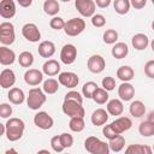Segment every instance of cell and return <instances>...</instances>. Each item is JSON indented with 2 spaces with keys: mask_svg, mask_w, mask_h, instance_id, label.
<instances>
[{
  "mask_svg": "<svg viewBox=\"0 0 154 154\" xmlns=\"http://www.w3.org/2000/svg\"><path fill=\"white\" fill-rule=\"evenodd\" d=\"M6 138L10 142H16L22 138L25 129V123L20 118H10L6 122Z\"/></svg>",
  "mask_w": 154,
  "mask_h": 154,
  "instance_id": "1",
  "label": "cell"
},
{
  "mask_svg": "<svg viewBox=\"0 0 154 154\" xmlns=\"http://www.w3.org/2000/svg\"><path fill=\"white\" fill-rule=\"evenodd\" d=\"M84 148L90 154H108L111 152L108 143L95 136H89L84 141Z\"/></svg>",
  "mask_w": 154,
  "mask_h": 154,
  "instance_id": "2",
  "label": "cell"
},
{
  "mask_svg": "<svg viewBox=\"0 0 154 154\" xmlns=\"http://www.w3.org/2000/svg\"><path fill=\"white\" fill-rule=\"evenodd\" d=\"M46 101H47V96H46V93L43 91V89L35 87L29 90V95L26 97V105L30 109H34V111L38 109L40 107H42L45 105Z\"/></svg>",
  "mask_w": 154,
  "mask_h": 154,
  "instance_id": "3",
  "label": "cell"
},
{
  "mask_svg": "<svg viewBox=\"0 0 154 154\" xmlns=\"http://www.w3.org/2000/svg\"><path fill=\"white\" fill-rule=\"evenodd\" d=\"M85 29V20L82 19V18H71L69 19L66 23H65V26H64V31L67 36H71V37H75V36H78L81 35Z\"/></svg>",
  "mask_w": 154,
  "mask_h": 154,
  "instance_id": "4",
  "label": "cell"
},
{
  "mask_svg": "<svg viewBox=\"0 0 154 154\" xmlns=\"http://www.w3.org/2000/svg\"><path fill=\"white\" fill-rule=\"evenodd\" d=\"M14 40V25L11 22H2L0 24V42L2 43V46H11Z\"/></svg>",
  "mask_w": 154,
  "mask_h": 154,
  "instance_id": "5",
  "label": "cell"
},
{
  "mask_svg": "<svg viewBox=\"0 0 154 154\" xmlns=\"http://www.w3.org/2000/svg\"><path fill=\"white\" fill-rule=\"evenodd\" d=\"M61 108H63L64 114H66L70 118H72V117H84V114H85V111H84L82 103L78 102V101L64 100Z\"/></svg>",
  "mask_w": 154,
  "mask_h": 154,
  "instance_id": "6",
  "label": "cell"
},
{
  "mask_svg": "<svg viewBox=\"0 0 154 154\" xmlns=\"http://www.w3.org/2000/svg\"><path fill=\"white\" fill-rule=\"evenodd\" d=\"M75 7L82 17H93L95 14L96 4L93 0H75Z\"/></svg>",
  "mask_w": 154,
  "mask_h": 154,
  "instance_id": "7",
  "label": "cell"
},
{
  "mask_svg": "<svg viewBox=\"0 0 154 154\" xmlns=\"http://www.w3.org/2000/svg\"><path fill=\"white\" fill-rule=\"evenodd\" d=\"M22 35L23 37L29 42H38L41 40V32L35 23H26L22 28Z\"/></svg>",
  "mask_w": 154,
  "mask_h": 154,
  "instance_id": "8",
  "label": "cell"
},
{
  "mask_svg": "<svg viewBox=\"0 0 154 154\" xmlns=\"http://www.w3.org/2000/svg\"><path fill=\"white\" fill-rule=\"evenodd\" d=\"M77 59V48L72 43L64 45L60 51V60L65 65H71Z\"/></svg>",
  "mask_w": 154,
  "mask_h": 154,
  "instance_id": "9",
  "label": "cell"
},
{
  "mask_svg": "<svg viewBox=\"0 0 154 154\" xmlns=\"http://www.w3.org/2000/svg\"><path fill=\"white\" fill-rule=\"evenodd\" d=\"M34 124L38 128V129H42V130H49L52 129L53 124H54V120L53 118L45 111H40L37 112L35 116H34Z\"/></svg>",
  "mask_w": 154,
  "mask_h": 154,
  "instance_id": "10",
  "label": "cell"
},
{
  "mask_svg": "<svg viewBox=\"0 0 154 154\" xmlns=\"http://www.w3.org/2000/svg\"><path fill=\"white\" fill-rule=\"evenodd\" d=\"M87 67L91 73H101L105 67H106V61L103 59V57L99 55V54H94L88 59L87 63Z\"/></svg>",
  "mask_w": 154,
  "mask_h": 154,
  "instance_id": "11",
  "label": "cell"
},
{
  "mask_svg": "<svg viewBox=\"0 0 154 154\" xmlns=\"http://www.w3.org/2000/svg\"><path fill=\"white\" fill-rule=\"evenodd\" d=\"M58 81L63 87L66 88H75L77 87V84L79 83V78L75 72H70V71H65V72H60L58 76Z\"/></svg>",
  "mask_w": 154,
  "mask_h": 154,
  "instance_id": "12",
  "label": "cell"
},
{
  "mask_svg": "<svg viewBox=\"0 0 154 154\" xmlns=\"http://www.w3.org/2000/svg\"><path fill=\"white\" fill-rule=\"evenodd\" d=\"M43 81V72L37 69H29L24 73V82L28 85L36 87Z\"/></svg>",
  "mask_w": 154,
  "mask_h": 154,
  "instance_id": "13",
  "label": "cell"
},
{
  "mask_svg": "<svg viewBox=\"0 0 154 154\" xmlns=\"http://www.w3.org/2000/svg\"><path fill=\"white\" fill-rule=\"evenodd\" d=\"M16 83V73L11 69H4L0 72V87L2 89H8Z\"/></svg>",
  "mask_w": 154,
  "mask_h": 154,
  "instance_id": "14",
  "label": "cell"
},
{
  "mask_svg": "<svg viewBox=\"0 0 154 154\" xmlns=\"http://www.w3.org/2000/svg\"><path fill=\"white\" fill-rule=\"evenodd\" d=\"M16 4L13 0H1L0 1V16L4 19H11L16 14Z\"/></svg>",
  "mask_w": 154,
  "mask_h": 154,
  "instance_id": "15",
  "label": "cell"
},
{
  "mask_svg": "<svg viewBox=\"0 0 154 154\" xmlns=\"http://www.w3.org/2000/svg\"><path fill=\"white\" fill-rule=\"evenodd\" d=\"M118 95L122 101H130L135 96V88L130 82H123L118 87Z\"/></svg>",
  "mask_w": 154,
  "mask_h": 154,
  "instance_id": "16",
  "label": "cell"
},
{
  "mask_svg": "<svg viewBox=\"0 0 154 154\" xmlns=\"http://www.w3.org/2000/svg\"><path fill=\"white\" fill-rule=\"evenodd\" d=\"M111 125L113 126V129L118 132V134H123L128 130L131 129L132 126V120L129 117H118L116 120H113L111 123Z\"/></svg>",
  "mask_w": 154,
  "mask_h": 154,
  "instance_id": "17",
  "label": "cell"
},
{
  "mask_svg": "<svg viewBox=\"0 0 154 154\" xmlns=\"http://www.w3.org/2000/svg\"><path fill=\"white\" fill-rule=\"evenodd\" d=\"M16 61V53L11 49L7 48L6 46L0 47V64L4 66L12 65Z\"/></svg>",
  "mask_w": 154,
  "mask_h": 154,
  "instance_id": "18",
  "label": "cell"
},
{
  "mask_svg": "<svg viewBox=\"0 0 154 154\" xmlns=\"http://www.w3.org/2000/svg\"><path fill=\"white\" fill-rule=\"evenodd\" d=\"M90 120L93 123V125L95 126H102L107 123L108 120V112L103 108H97L91 113Z\"/></svg>",
  "mask_w": 154,
  "mask_h": 154,
  "instance_id": "19",
  "label": "cell"
},
{
  "mask_svg": "<svg viewBox=\"0 0 154 154\" xmlns=\"http://www.w3.org/2000/svg\"><path fill=\"white\" fill-rule=\"evenodd\" d=\"M42 72L46 76L53 77L60 73V64L54 60V59H48L43 65H42Z\"/></svg>",
  "mask_w": 154,
  "mask_h": 154,
  "instance_id": "20",
  "label": "cell"
},
{
  "mask_svg": "<svg viewBox=\"0 0 154 154\" xmlns=\"http://www.w3.org/2000/svg\"><path fill=\"white\" fill-rule=\"evenodd\" d=\"M131 45L132 47L136 49V51H143L148 47L149 45V38L146 34H142V32H138V34H135L131 38Z\"/></svg>",
  "mask_w": 154,
  "mask_h": 154,
  "instance_id": "21",
  "label": "cell"
},
{
  "mask_svg": "<svg viewBox=\"0 0 154 154\" xmlns=\"http://www.w3.org/2000/svg\"><path fill=\"white\" fill-rule=\"evenodd\" d=\"M37 52L42 58H52L55 53V45L52 41H42L38 45Z\"/></svg>",
  "mask_w": 154,
  "mask_h": 154,
  "instance_id": "22",
  "label": "cell"
},
{
  "mask_svg": "<svg viewBox=\"0 0 154 154\" xmlns=\"http://www.w3.org/2000/svg\"><path fill=\"white\" fill-rule=\"evenodd\" d=\"M7 97H8L10 102L13 103V105H22L25 100V94L20 88L13 87V88L10 89V91L7 94Z\"/></svg>",
  "mask_w": 154,
  "mask_h": 154,
  "instance_id": "23",
  "label": "cell"
},
{
  "mask_svg": "<svg viewBox=\"0 0 154 154\" xmlns=\"http://www.w3.org/2000/svg\"><path fill=\"white\" fill-rule=\"evenodd\" d=\"M106 108H107L108 114L114 116V117H116V116H122V113L124 112L123 102H122V100H119V99H112V100H109V101L107 102Z\"/></svg>",
  "mask_w": 154,
  "mask_h": 154,
  "instance_id": "24",
  "label": "cell"
},
{
  "mask_svg": "<svg viewBox=\"0 0 154 154\" xmlns=\"http://www.w3.org/2000/svg\"><path fill=\"white\" fill-rule=\"evenodd\" d=\"M117 77L122 82H130L135 77V71H134V69L131 66L123 65V66L118 67V70H117Z\"/></svg>",
  "mask_w": 154,
  "mask_h": 154,
  "instance_id": "25",
  "label": "cell"
},
{
  "mask_svg": "<svg viewBox=\"0 0 154 154\" xmlns=\"http://www.w3.org/2000/svg\"><path fill=\"white\" fill-rule=\"evenodd\" d=\"M111 53L116 59H124L129 54V47L125 42H116L112 47Z\"/></svg>",
  "mask_w": 154,
  "mask_h": 154,
  "instance_id": "26",
  "label": "cell"
},
{
  "mask_svg": "<svg viewBox=\"0 0 154 154\" xmlns=\"http://www.w3.org/2000/svg\"><path fill=\"white\" fill-rule=\"evenodd\" d=\"M129 112L134 118H141L146 113V106L141 100H135L130 103Z\"/></svg>",
  "mask_w": 154,
  "mask_h": 154,
  "instance_id": "27",
  "label": "cell"
},
{
  "mask_svg": "<svg viewBox=\"0 0 154 154\" xmlns=\"http://www.w3.org/2000/svg\"><path fill=\"white\" fill-rule=\"evenodd\" d=\"M43 11L48 16H57L58 12L60 11V6L58 0H46L43 2Z\"/></svg>",
  "mask_w": 154,
  "mask_h": 154,
  "instance_id": "28",
  "label": "cell"
},
{
  "mask_svg": "<svg viewBox=\"0 0 154 154\" xmlns=\"http://www.w3.org/2000/svg\"><path fill=\"white\" fill-rule=\"evenodd\" d=\"M153 149L146 144H130L126 149L125 153L129 154H152Z\"/></svg>",
  "mask_w": 154,
  "mask_h": 154,
  "instance_id": "29",
  "label": "cell"
},
{
  "mask_svg": "<svg viewBox=\"0 0 154 154\" xmlns=\"http://www.w3.org/2000/svg\"><path fill=\"white\" fill-rule=\"evenodd\" d=\"M69 128L73 132H81V131H83L84 128H85L84 117H72V118H70Z\"/></svg>",
  "mask_w": 154,
  "mask_h": 154,
  "instance_id": "30",
  "label": "cell"
},
{
  "mask_svg": "<svg viewBox=\"0 0 154 154\" xmlns=\"http://www.w3.org/2000/svg\"><path fill=\"white\" fill-rule=\"evenodd\" d=\"M59 81L54 79V78H48L46 81H43V85H42V89L46 94L48 95H52V94H55L59 89Z\"/></svg>",
  "mask_w": 154,
  "mask_h": 154,
  "instance_id": "31",
  "label": "cell"
},
{
  "mask_svg": "<svg viewBox=\"0 0 154 154\" xmlns=\"http://www.w3.org/2000/svg\"><path fill=\"white\" fill-rule=\"evenodd\" d=\"M108 146H109L111 152L119 153V152L123 150V148H124V146H125V138H124V137L122 136V134H120V135H118L117 137L109 140Z\"/></svg>",
  "mask_w": 154,
  "mask_h": 154,
  "instance_id": "32",
  "label": "cell"
},
{
  "mask_svg": "<svg viewBox=\"0 0 154 154\" xmlns=\"http://www.w3.org/2000/svg\"><path fill=\"white\" fill-rule=\"evenodd\" d=\"M113 7L118 14L123 16L130 11L131 4H130V0H113Z\"/></svg>",
  "mask_w": 154,
  "mask_h": 154,
  "instance_id": "33",
  "label": "cell"
},
{
  "mask_svg": "<svg viewBox=\"0 0 154 154\" xmlns=\"http://www.w3.org/2000/svg\"><path fill=\"white\" fill-rule=\"evenodd\" d=\"M138 132L143 137H152L154 135V124L149 120L142 122L138 125Z\"/></svg>",
  "mask_w": 154,
  "mask_h": 154,
  "instance_id": "34",
  "label": "cell"
},
{
  "mask_svg": "<svg viewBox=\"0 0 154 154\" xmlns=\"http://www.w3.org/2000/svg\"><path fill=\"white\" fill-rule=\"evenodd\" d=\"M91 99H93L97 105H103V103H106V102L108 101V91H107L106 89L99 87V88L94 91Z\"/></svg>",
  "mask_w": 154,
  "mask_h": 154,
  "instance_id": "35",
  "label": "cell"
},
{
  "mask_svg": "<svg viewBox=\"0 0 154 154\" xmlns=\"http://www.w3.org/2000/svg\"><path fill=\"white\" fill-rule=\"evenodd\" d=\"M18 63L22 67H30L34 63V55L31 52H28V51H24L19 54L18 57Z\"/></svg>",
  "mask_w": 154,
  "mask_h": 154,
  "instance_id": "36",
  "label": "cell"
},
{
  "mask_svg": "<svg viewBox=\"0 0 154 154\" xmlns=\"http://www.w3.org/2000/svg\"><path fill=\"white\" fill-rule=\"evenodd\" d=\"M97 88H99V85H97L95 82L89 81V82H87V83L83 84V87H82V95H83L84 97H87V99H91L94 91H95Z\"/></svg>",
  "mask_w": 154,
  "mask_h": 154,
  "instance_id": "37",
  "label": "cell"
},
{
  "mask_svg": "<svg viewBox=\"0 0 154 154\" xmlns=\"http://www.w3.org/2000/svg\"><path fill=\"white\" fill-rule=\"evenodd\" d=\"M102 40L106 45H114L118 40V32L114 29H107L102 35Z\"/></svg>",
  "mask_w": 154,
  "mask_h": 154,
  "instance_id": "38",
  "label": "cell"
},
{
  "mask_svg": "<svg viewBox=\"0 0 154 154\" xmlns=\"http://www.w3.org/2000/svg\"><path fill=\"white\" fill-rule=\"evenodd\" d=\"M65 23H66V22H65L61 17L54 16V17L49 20V26H51L53 30H61V29H64Z\"/></svg>",
  "mask_w": 154,
  "mask_h": 154,
  "instance_id": "39",
  "label": "cell"
},
{
  "mask_svg": "<svg viewBox=\"0 0 154 154\" xmlns=\"http://www.w3.org/2000/svg\"><path fill=\"white\" fill-rule=\"evenodd\" d=\"M102 88L107 91H112L116 88V79L112 76H106L102 78Z\"/></svg>",
  "mask_w": 154,
  "mask_h": 154,
  "instance_id": "40",
  "label": "cell"
},
{
  "mask_svg": "<svg viewBox=\"0 0 154 154\" xmlns=\"http://www.w3.org/2000/svg\"><path fill=\"white\" fill-rule=\"evenodd\" d=\"M51 147L52 149L55 152V153H61L65 148L63 147L61 144V141H60V136H53L51 138Z\"/></svg>",
  "mask_w": 154,
  "mask_h": 154,
  "instance_id": "41",
  "label": "cell"
},
{
  "mask_svg": "<svg viewBox=\"0 0 154 154\" xmlns=\"http://www.w3.org/2000/svg\"><path fill=\"white\" fill-rule=\"evenodd\" d=\"M90 20H91V24H93L95 28H102V26H105V24H106V18H105V16H102V14H100V13L94 14Z\"/></svg>",
  "mask_w": 154,
  "mask_h": 154,
  "instance_id": "42",
  "label": "cell"
},
{
  "mask_svg": "<svg viewBox=\"0 0 154 154\" xmlns=\"http://www.w3.org/2000/svg\"><path fill=\"white\" fill-rule=\"evenodd\" d=\"M102 134H103V136H105L107 140H112V138L117 137L118 135H120V134H118V132L113 129V126H112L111 124L103 126V129H102Z\"/></svg>",
  "mask_w": 154,
  "mask_h": 154,
  "instance_id": "43",
  "label": "cell"
},
{
  "mask_svg": "<svg viewBox=\"0 0 154 154\" xmlns=\"http://www.w3.org/2000/svg\"><path fill=\"white\" fill-rule=\"evenodd\" d=\"M59 136H60L61 144H63V147H64L65 149L72 147V144H73V137H72V135H70V134H67V132H63V134L59 135Z\"/></svg>",
  "mask_w": 154,
  "mask_h": 154,
  "instance_id": "44",
  "label": "cell"
},
{
  "mask_svg": "<svg viewBox=\"0 0 154 154\" xmlns=\"http://www.w3.org/2000/svg\"><path fill=\"white\" fill-rule=\"evenodd\" d=\"M12 114V106H10V103H1L0 105V117L2 119H7Z\"/></svg>",
  "mask_w": 154,
  "mask_h": 154,
  "instance_id": "45",
  "label": "cell"
},
{
  "mask_svg": "<svg viewBox=\"0 0 154 154\" xmlns=\"http://www.w3.org/2000/svg\"><path fill=\"white\" fill-rule=\"evenodd\" d=\"M64 100H73V101H78V102H83V96L76 91V90H71V91H67L64 96Z\"/></svg>",
  "mask_w": 154,
  "mask_h": 154,
  "instance_id": "46",
  "label": "cell"
},
{
  "mask_svg": "<svg viewBox=\"0 0 154 154\" xmlns=\"http://www.w3.org/2000/svg\"><path fill=\"white\" fill-rule=\"evenodd\" d=\"M144 73L147 77L154 79V60H149L144 65Z\"/></svg>",
  "mask_w": 154,
  "mask_h": 154,
  "instance_id": "47",
  "label": "cell"
},
{
  "mask_svg": "<svg viewBox=\"0 0 154 154\" xmlns=\"http://www.w3.org/2000/svg\"><path fill=\"white\" fill-rule=\"evenodd\" d=\"M130 4L135 10H142L146 6L147 0H130Z\"/></svg>",
  "mask_w": 154,
  "mask_h": 154,
  "instance_id": "48",
  "label": "cell"
},
{
  "mask_svg": "<svg viewBox=\"0 0 154 154\" xmlns=\"http://www.w3.org/2000/svg\"><path fill=\"white\" fill-rule=\"evenodd\" d=\"M111 2H112V0H95L96 6L100 8H107L111 5Z\"/></svg>",
  "mask_w": 154,
  "mask_h": 154,
  "instance_id": "49",
  "label": "cell"
},
{
  "mask_svg": "<svg viewBox=\"0 0 154 154\" xmlns=\"http://www.w3.org/2000/svg\"><path fill=\"white\" fill-rule=\"evenodd\" d=\"M17 2L22 7H30L32 4V0H17Z\"/></svg>",
  "mask_w": 154,
  "mask_h": 154,
  "instance_id": "50",
  "label": "cell"
},
{
  "mask_svg": "<svg viewBox=\"0 0 154 154\" xmlns=\"http://www.w3.org/2000/svg\"><path fill=\"white\" fill-rule=\"evenodd\" d=\"M147 120H149V122H152V123L154 124V111L149 112V114H148V119H147Z\"/></svg>",
  "mask_w": 154,
  "mask_h": 154,
  "instance_id": "51",
  "label": "cell"
},
{
  "mask_svg": "<svg viewBox=\"0 0 154 154\" xmlns=\"http://www.w3.org/2000/svg\"><path fill=\"white\" fill-rule=\"evenodd\" d=\"M10 153H17L14 149H7L6 152H5V154H10Z\"/></svg>",
  "mask_w": 154,
  "mask_h": 154,
  "instance_id": "52",
  "label": "cell"
},
{
  "mask_svg": "<svg viewBox=\"0 0 154 154\" xmlns=\"http://www.w3.org/2000/svg\"><path fill=\"white\" fill-rule=\"evenodd\" d=\"M150 47H152V51L154 52V38L152 40V42H150Z\"/></svg>",
  "mask_w": 154,
  "mask_h": 154,
  "instance_id": "53",
  "label": "cell"
},
{
  "mask_svg": "<svg viewBox=\"0 0 154 154\" xmlns=\"http://www.w3.org/2000/svg\"><path fill=\"white\" fill-rule=\"evenodd\" d=\"M38 153H49V152L46 150V149H42V150H38Z\"/></svg>",
  "mask_w": 154,
  "mask_h": 154,
  "instance_id": "54",
  "label": "cell"
},
{
  "mask_svg": "<svg viewBox=\"0 0 154 154\" xmlns=\"http://www.w3.org/2000/svg\"><path fill=\"white\" fill-rule=\"evenodd\" d=\"M152 29H153V30H154V20H153V22H152Z\"/></svg>",
  "mask_w": 154,
  "mask_h": 154,
  "instance_id": "55",
  "label": "cell"
},
{
  "mask_svg": "<svg viewBox=\"0 0 154 154\" xmlns=\"http://www.w3.org/2000/svg\"><path fill=\"white\" fill-rule=\"evenodd\" d=\"M60 1H63V2H69L70 0H60Z\"/></svg>",
  "mask_w": 154,
  "mask_h": 154,
  "instance_id": "56",
  "label": "cell"
},
{
  "mask_svg": "<svg viewBox=\"0 0 154 154\" xmlns=\"http://www.w3.org/2000/svg\"><path fill=\"white\" fill-rule=\"evenodd\" d=\"M150 1H152V4H153V5H154V0H150Z\"/></svg>",
  "mask_w": 154,
  "mask_h": 154,
  "instance_id": "57",
  "label": "cell"
},
{
  "mask_svg": "<svg viewBox=\"0 0 154 154\" xmlns=\"http://www.w3.org/2000/svg\"><path fill=\"white\" fill-rule=\"evenodd\" d=\"M152 149H153V152H154V146H153V148H152Z\"/></svg>",
  "mask_w": 154,
  "mask_h": 154,
  "instance_id": "58",
  "label": "cell"
}]
</instances>
